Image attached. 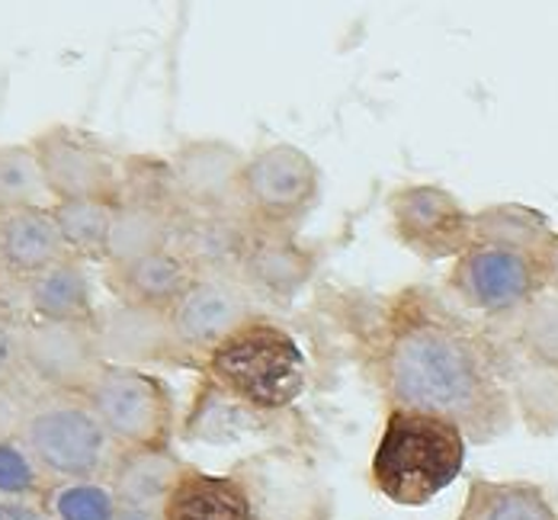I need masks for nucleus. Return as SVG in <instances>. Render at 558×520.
<instances>
[{
	"instance_id": "nucleus-1",
	"label": "nucleus",
	"mask_w": 558,
	"mask_h": 520,
	"mask_svg": "<svg viewBox=\"0 0 558 520\" xmlns=\"http://www.w3.org/2000/svg\"><path fill=\"white\" fill-rule=\"evenodd\" d=\"M369 356L386 408L447 418L478 447L495 444L517 421L507 383L510 331L475 322L437 289H398L383 305Z\"/></svg>"
},
{
	"instance_id": "nucleus-2",
	"label": "nucleus",
	"mask_w": 558,
	"mask_h": 520,
	"mask_svg": "<svg viewBox=\"0 0 558 520\" xmlns=\"http://www.w3.org/2000/svg\"><path fill=\"white\" fill-rule=\"evenodd\" d=\"M465 450V434L447 418L389 408L369 460V482L398 508H424L462 475Z\"/></svg>"
},
{
	"instance_id": "nucleus-3",
	"label": "nucleus",
	"mask_w": 558,
	"mask_h": 520,
	"mask_svg": "<svg viewBox=\"0 0 558 520\" xmlns=\"http://www.w3.org/2000/svg\"><path fill=\"white\" fill-rule=\"evenodd\" d=\"M199 366L222 392L260 414H286L308 386L305 350L267 315L228 335Z\"/></svg>"
},
{
	"instance_id": "nucleus-4",
	"label": "nucleus",
	"mask_w": 558,
	"mask_h": 520,
	"mask_svg": "<svg viewBox=\"0 0 558 520\" xmlns=\"http://www.w3.org/2000/svg\"><path fill=\"white\" fill-rule=\"evenodd\" d=\"M16 437L52 485L107 482L119 454L84 396L36 392Z\"/></svg>"
},
{
	"instance_id": "nucleus-5",
	"label": "nucleus",
	"mask_w": 558,
	"mask_h": 520,
	"mask_svg": "<svg viewBox=\"0 0 558 520\" xmlns=\"http://www.w3.org/2000/svg\"><path fill=\"white\" fill-rule=\"evenodd\" d=\"M322 203V168L308 152L274 142L247 155L241 173V213L260 231L295 234Z\"/></svg>"
},
{
	"instance_id": "nucleus-6",
	"label": "nucleus",
	"mask_w": 558,
	"mask_h": 520,
	"mask_svg": "<svg viewBox=\"0 0 558 520\" xmlns=\"http://www.w3.org/2000/svg\"><path fill=\"white\" fill-rule=\"evenodd\" d=\"M447 292L462 312L507 331L523 315V309L549 292V287L539 257L472 244L462 257L452 261Z\"/></svg>"
},
{
	"instance_id": "nucleus-7",
	"label": "nucleus",
	"mask_w": 558,
	"mask_h": 520,
	"mask_svg": "<svg viewBox=\"0 0 558 520\" xmlns=\"http://www.w3.org/2000/svg\"><path fill=\"white\" fill-rule=\"evenodd\" d=\"M84 399L116 450H170L177 434V402L161 376L107 363Z\"/></svg>"
},
{
	"instance_id": "nucleus-8",
	"label": "nucleus",
	"mask_w": 558,
	"mask_h": 520,
	"mask_svg": "<svg viewBox=\"0 0 558 520\" xmlns=\"http://www.w3.org/2000/svg\"><path fill=\"white\" fill-rule=\"evenodd\" d=\"M107 360L94 325L20 322V373L43 396H87Z\"/></svg>"
},
{
	"instance_id": "nucleus-9",
	"label": "nucleus",
	"mask_w": 558,
	"mask_h": 520,
	"mask_svg": "<svg viewBox=\"0 0 558 520\" xmlns=\"http://www.w3.org/2000/svg\"><path fill=\"white\" fill-rule=\"evenodd\" d=\"M395 241L424 264L456 261L475 244V213L437 183H408L389 196Z\"/></svg>"
},
{
	"instance_id": "nucleus-10",
	"label": "nucleus",
	"mask_w": 558,
	"mask_h": 520,
	"mask_svg": "<svg viewBox=\"0 0 558 520\" xmlns=\"http://www.w3.org/2000/svg\"><path fill=\"white\" fill-rule=\"evenodd\" d=\"M52 203L64 199H116L122 161L90 132L56 122L29 138Z\"/></svg>"
},
{
	"instance_id": "nucleus-11",
	"label": "nucleus",
	"mask_w": 558,
	"mask_h": 520,
	"mask_svg": "<svg viewBox=\"0 0 558 520\" xmlns=\"http://www.w3.org/2000/svg\"><path fill=\"white\" fill-rule=\"evenodd\" d=\"M254 520H331V495L315 469L292 450H264L234 462Z\"/></svg>"
},
{
	"instance_id": "nucleus-12",
	"label": "nucleus",
	"mask_w": 558,
	"mask_h": 520,
	"mask_svg": "<svg viewBox=\"0 0 558 520\" xmlns=\"http://www.w3.org/2000/svg\"><path fill=\"white\" fill-rule=\"evenodd\" d=\"M257 315V299L231 274H196L193 287L170 309L180 344L199 363Z\"/></svg>"
},
{
	"instance_id": "nucleus-13",
	"label": "nucleus",
	"mask_w": 558,
	"mask_h": 520,
	"mask_svg": "<svg viewBox=\"0 0 558 520\" xmlns=\"http://www.w3.org/2000/svg\"><path fill=\"white\" fill-rule=\"evenodd\" d=\"M170 173L186 213L196 216H244L241 173L247 155L222 138H190L173 148Z\"/></svg>"
},
{
	"instance_id": "nucleus-14",
	"label": "nucleus",
	"mask_w": 558,
	"mask_h": 520,
	"mask_svg": "<svg viewBox=\"0 0 558 520\" xmlns=\"http://www.w3.org/2000/svg\"><path fill=\"white\" fill-rule=\"evenodd\" d=\"M104 360L112 366H190L196 363L173 331L170 312L110 302L97 309L94 318Z\"/></svg>"
},
{
	"instance_id": "nucleus-15",
	"label": "nucleus",
	"mask_w": 558,
	"mask_h": 520,
	"mask_svg": "<svg viewBox=\"0 0 558 520\" xmlns=\"http://www.w3.org/2000/svg\"><path fill=\"white\" fill-rule=\"evenodd\" d=\"M318 270V254L286 231H251L238 280L251 289L257 302L289 305Z\"/></svg>"
},
{
	"instance_id": "nucleus-16",
	"label": "nucleus",
	"mask_w": 558,
	"mask_h": 520,
	"mask_svg": "<svg viewBox=\"0 0 558 520\" xmlns=\"http://www.w3.org/2000/svg\"><path fill=\"white\" fill-rule=\"evenodd\" d=\"M104 280L112 302L170 312L183 299V292L193 287L196 270L177 247H165L125 264H107Z\"/></svg>"
},
{
	"instance_id": "nucleus-17",
	"label": "nucleus",
	"mask_w": 558,
	"mask_h": 520,
	"mask_svg": "<svg viewBox=\"0 0 558 520\" xmlns=\"http://www.w3.org/2000/svg\"><path fill=\"white\" fill-rule=\"evenodd\" d=\"M64 257L71 254L61 241L52 206L0 216V274L7 283L23 287Z\"/></svg>"
},
{
	"instance_id": "nucleus-18",
	"label": "nucleus",
	"mask_w": 558,
	"mask_h": 520,
	"mask_svg": "<svg viewBox=\"0 0 558 520\" xmlns=\"http://www.w3.org/2000/svg\"><path fill=\"white\" fill-rule=\"evenodd\" d=\"M279 418L282 414H260V411L241 404L228 392H222L209 376H199L190 411L180 424V437L190 444L225 447V444H238V440H247L257 434H270V427Z\"/></svg>"
},
{
	"instance_id": "nucleus-19",
	"label": "nucleus",
	"mask_w": 558,
	"mask_h": 520,
	"mask_svg": "<svg viewBox=\"0 0 558 520\" xmlns=\"http://www.w3.org/2000/svg\"><path fill=\"white\" fill-rule=\"evenodd\" d=\"M26 299V318L39 322H68V325H94L97 302H94V283L87 274V264L64 257L61 264L49 267L46 274L23 283Z\"/></svg>"
},
{
	"instance_id": "nucleus-20",
	"label": "nucleus",
	"mask_w": 558,
	"mask_h": 520,
	"mask_svg": "<svg viewBox=\"0 0 558 520\" xmlns=\"http://www.w3.org/2000/svg\"><path fill=\"white\" fill-rule=\"evenodd\" d=\"M456 520H558V495L530 479H472Z\"/></svg>"
},
{
	"instance_id": "nucleus-21",
	"label": "nucleus",
	"mask_w": 558,
	"mask_h": 520,
	"mask_svg": "<svg viewBox=\"0 0 558 520\" xmlns=\"http://www.w3.org/2000/svg\"><path fill=\"white\" fill-rule=\"evenodd\" d=\"M165 520H254V508L231 472L186 465L165 501Z\"/></svg>"
},
{
	"instance_id": "nucleus-22",
	"label": "nucleus",
	"mask_w": 558,
	"mask_h": 520,
	"mask_svg": "<svg viewBox=\"0 0 558 520\" xmlns=\"http://www.w3.org/2000/svg\"><path fill=\"white\" fill-rule=\"evenodd\" d=\"M186 465L190 462L180 460L173 450H119L107 482L119 505L165 508L170 488Z\"/></svg>"
},
{
	"instance_id": "nucleus-23",
	"label": "nucleus",
	"mask_w": 558,
	"mask_h": 520,
	"mask_svg": "<svg viewBox=\"0 0 558 520\" xmlns=\"http://www.w3.org/2000/svg\"><path fill=\"white\" fill-rule=\"evenodd\" d=\"M553 238H556V229L549 216L523 203H492L475 213V244H488V247H501V251L543 261Z\"/></svg>"
},
{
	"instance_id": "nucleus-24",
	"label": "nucleus",
	"mask_w": 558,
	"mask_h": 520,
	"mask_svg": "<svg viewBox=\"0 0 558 520\" xmlns=\"http://www.w3.org/2000/svg\"><path fill=\"white\" fill-rule=\"evenodd\" d=\"M116 199H64L52 203V216L68 254L81 264H107Z\"/></svg>"
},
{
	"instance_id": "nucleus-25",
	"label": "nucleus",
	"mask_w": 558,
	"mask_h": 520,
	"mask_svg": "<svg viewBox=\"0 0 558 520\" xmlns=\"http://www.w3.org/2000/svg\"><path fill=\"white\" fill-rule=\"evenodd\" d=\"M510 399L513 411H520V418L526 421V427L536 437H553L558 434V373L556 370H539L533 363H526L517 350H513V363H510Z\"/></svg>"
},
{
	"instance_id": "nucleus-26",
	"label": "nucleus",
	"mask_w": 558,
	"mask_h": 520,
	"mask_svg": "<svg viewBox=\"0 0 558 520\" xmlns=\"http://www.w3.org/2000/svg\"><path fill=\"white\" fill-rule=\"evenodd\" d=\"M52 206V193L29 142L0 145V216Z\"/></svg>"
},
{
	"instance_id": "nucleus-27",
	"label": "nucleus",
	"mask_w": 558,
	"mask_h": 520,
	"mask_svg": "<svg viewBox=\"0 0 558 520\" xmlns=\"http://www.w3.org/2000/svg\"><path fill=\"white\" fill-rule=\"evenodd\" d=\"M510 331V344L513 350L539 366V370H556L558 373V295L556 292H543L539 299H533L523 315L507 328Z\"/></svg>"
},
{
	"instance_id": "nucleus-28",
	"label": "nucleus",
	"mask_w": 558,
	"mask_h": 520,
	"mask_svg": "<svg viewBox=\"0 0 558 520\" xmlns=\"http://www.w3.org/2000/svg\"><path fill=\"white\" fill-rule=\"evenodd\" d=\"M52 492V482L43 475V469L29 457V450L20 444V437L0 440V498L10 505L36 501Z\"/></svg>"
},
{
	"instance_id": "nucleus-29",
	"label": "nucleus",
	"mask_w": 558,
	"mask_h": 520,
	"mask_svg": "<svg viewBox=\"0 0 558 520\" xmlns=\"http://www.w3.org/2000/svg\"><path fill=\"white\" fill-rule=\"evenodd\" d=\"M49 515L56 520H116L119 498L110 482H64L46 495Z\"/></svg>"
},
{
	"instance_id": "nucleus-30",
	"label": "nucleus",
	"mask_w": 558,
	"mask_h": 520,
	"mask_svg": "<svg viewBox=\"0 0 558 520\" xmlns=\"http://www.w3.org/2000/svg\"><path fill=\"white\" fill-rule=\"evenodd\" d=\"M20 322L0 299V383H26L20 373Z\"/></svg>"
},
{
	"instance_id": "nucleus-31",
	"label": "nucleus",
	"mask_w": 558,
	"mask_h": 520,
	"mask_svg": "<svg viewBox=\"0 0 558 520\" xmlns=\"http://www.w3.org/2000/svg\"><path fill=\"white\" fill-rule=\"evenodd\" d=\"M36 396L23 389V383H0V440L16 437L26 418V408Z\"/></svg>"
},
{
	"instance_id": "nucleus-32",
	"label": "nucleus",
	"mask_w": 558,
	"mask_h": 520,
	"mask_svg": "<svg viewBox=\"0 0 558 520\" xmlns=\"http://www.w3.org/2000/svg\"><path fill=\"white\" fill-rule=\"evenodd\" d=\"M543 270H546V287H549V292L558 295V231L556 238L549 241L546 254H543Z\"/></svg>"
},
{
	"instance_id": "nucleus-33",
	"label": "nucleus",
	"mask_w": 558,
	"mask_h": 520,
	"mask_svg": "<svg viewBox=\"0 0 558 520\" xmlns=\"http://www.w3.org/2000/svg\"><path fill=\"white\" fill-rule=\"evenodd\" d=\"M116 520H165V508H135V505H119Z\"/></svg>"
},
{
	"instance_id": "nucleus-34",
	"label": "nucleus",
	"mask_w": 558,
	"mask_h": 520,
	"mask_svg": "<svg viewBox=\"0 0 558 520\" xmlns=\"http://www.w3.org/2000/svg\"><path fill=\"white\" fill-rule=\"evenodd\" d=\"M3 283H7V277L0 274V292H3ZM0 299H3V295H0Z\"/></svg>"
}]
</instances>
